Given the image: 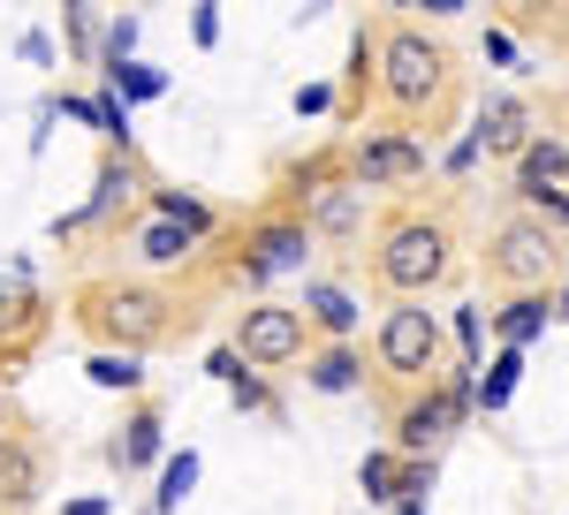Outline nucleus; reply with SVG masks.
Masks as SVG:
<instances>
[{"mask_svg":"<svg viewBox=\"0 0 569 515\" xmlns=\"http://www.w3.org/2000/svg\"><path fill=\"white\" fill-rule=\"evenodd\" d=\"M456 84H463V69H456V53H448L426 23H410V16H388V23H380V99H388V114H395L402 137H410V129L433 137V129L456 114Z\"/></svg>","mask_w":569,"mask_h":515,"instance_id":"f257e3e1","label":"nucleus"},{"mask_svg":"<svg viewBox=\"0 0 569 515\" xmlns=\"http://www.w3.org/2000/svg\"><path fill=\"white\" fill-rule=\"evenodd\" d=\"M365 273H372V289L388 303H426L456 273V220L426 213V205L380 213L372 243H365Z\"/></svg>","mask_w":569,"mask_h":515,"instance_id":"f03ea898","label":"nucleus"},{"mask_svg":"<svg viewBox=\"0 0 569 515\" xmlns=\"http://www.w3.org/2000/svg\"><path fill=\"white\" fill-rule=\"evenodd\" d=\"M77 326L91 342H114V356H144L176 326H190V311L152 281H91V289H77Z\"/></svg>","mask_w":569,"mask_h":515,"instance_id":"7ed1b4c3","label":"nucleus"},{"mask_svg":"<svg viewBox=\"0 0 569 515\" xmlns=\"http://www.w3.org/2000/svg\"><path fill=\"white\" fill-rule=\"evenodd\" d=\"M479 273H486V289H501V296H547V281L569 273V235L555 220L517 205V213L493 220V235H486V251H479Z\"/></svg>","mask_w":569,"mask_h":515,"instance_id":"20e7f679","label":"nucleus"},{"mask_svg":"<svg viewBox=\"0 0 569 515\" xmlns=\"http://www.w3.org/2000/svg\"><path fill=\"white\" fill-rule=\"evenodd\" d=\"M228 349L251 364V372H289V364H305L311 356V326L297 303H243L236 311V326H228Z\"/></svg>","mask_w":569,"mask_h":515,"instance_id":"39448f33","label":"nucleus"},{"mask_svg":"<svg viewBox=\"0 0 569 515\" xmlns=\"http://www.w3.org/2000/svg\"><path fill=\"white\" fill-rule=\"evenodd\" d=\"M372 356H380V372L395 386H433L440 380V319L426 303H388V319H380V334H372Z\"/></svg>","mask_w":569,"mask_h":515,"instance_id":"423d86ee","label":"nucleus"},{"mask_svg":"<svg viewBox=\"0 0 569 515\" xmlns=\"http://www.w3.org/2000/svg\"><path fill=\"white\" fill-rule=\"evenodd\" d=\"M463 410H471V380L456 372V380H433L418 386L402 410H395V455H410V463H433V447L448 440V432L463 425Z\"/></svg>","mask_w":569,"mask_h":515,"instance_id":"0eeeda50","label":"nucleus"},{"mask_svg":"<svg viewBox=\"0 0 569 515\" xmlns=\"http://www.w3.org/2000/svg\"><path fill=\"white\" fill-rule=\"evenodd\" d=\"M418 174H426V144L402 137V129H380V137H357L350 144L357 190H395V182H418Z\"/></svg>","mask_w":569,"mask_h":515,"instance_id":"6e6552de","label":"nucleus"},{"mask_svg":"<svg viewBox=\"0 0 569 515\" xmlns=\"http://www.w3.org/2000/svg\"><path fill=\"white\" fill-rule=\"evenodd\" d=\"M471 137H479L486 160H509V168H517V160H525L547 129H539V107H531V99L501 91V99H486V114H479V129H471Z\"/></svg>","mask_w":569,"mask_h":515,"instance_id":"1a4fd4ad","label":"nucleus"},{"mask_svg":"<svg viewBox=\"0 0 569 515\" xmlns=\"http://www.w3.org/2000/svg\"><path fill=\"white\" fill-rule=\"evenodd\" d=\"M46 493V440L39 432H0V508L8 515H31Z\"/></svg>","mask_w":569,"mask_h":515,"instance_id":"9d476101","label":"nucleus"},{"mask_svg":"<svg viewBox=\"0 0 569 515\" xmlns=\"http://www.w3.org/2000/svg\"><path fill=\"white\" fill-rule=\"evenodd\" d=\"M305 251H311V220H259V228H251L243 273L266 281V273H281V265H305Z\"/></svg>","mask_w":569,"mask_h":515,"instance_id":"9b49d317","label":"nucleus"},{"mask_svg":"<svg viewBox=\"0 0 569 515\" xmlns=\"http://www.w3.org/2000/svg\"><path fill=\"white\" fill-rule=\"evenodd\" d=\"M311 372L305 380L319 386V394H350V386H365V364H357V349H319V356H305Z\"/></svg>","mask_w":569,"mask_h":515,"instance_id":"f8f14e48","label":"nucleus"},{"mask_svg":"<svg viewBox=\"0 0 569 515\" xmlns=\"http://www.w3.org/2000/svg\"><path fill=\"white\" fill-rule=\"evenodd\" d=\"M152 455H160V410H137L130 425H122V440H114V463L122 471H144Z\"/></svg>","mask_w":569,"mask_h":515,"instance_id":"ddd939ff","label":"nucleus"},{"mask_svg":"<svg viewBox=\"0 0 569 515\" xmlns=\"http://www.w3.org/2000/svg\"><path fill=\"white\" fill-rule=\"evenodd\" d=\"M297 311H305V326H311V334H350V326H357V303L342 296V289H311V296L297 303Z\"/></svg>","mask_w":569,"mask_h":515,"instance_id":"4468645a","label":"nucleus"},{"mask_svg":"<svg viewBox=\"0 0 569 515\" xmlns=\"http://www.w3.org/2000/svg\"><path fill=\"white\" fill-rule=\"evenodd\" d=\"M190 485H198V455L182 447V455H168V471H160V493H152V508H160V515H176Z\"/></svg>","mask_w":569,"mask_h":515,"instance_id":"2eb2a0df","label":"nucleus"},{"mask_svg":"<svg viewBox=\"0 0 569 515\" xmlns=\"http://www.w3.org/2000/svg\"><path fill=\"white\" fill-rule=\"evenodd\" d=\"M539 326H547V296H517L509 311H501V342H509V349H525Z\"/></svg>","mask_w":569,"mask_h":515,"instance_id":"dca6fc26","label":"nucleus"},{"mask_svg":"<svg viewBox=\"0 0 569 515\" xmlns=\"http://www.w3.org/2000/svg\"><path fill=\"white\" fill-rule=\"evenodd\" d=\"M107 84L122 91V99H160L168 77H160V69H144V61H122V69H107Z\"/></svg>","mask_w":569,"mask_h":515,"instance_id":"f3484780","label":"nucleus"},{"mask_svg":"<svg viewBox=\"0 0 569 515\" xmlns=\"http://www.w3.org/2000/svg\"><path fill=\"white\" fill-rule=\"evenodd\" d=\"M144 258H152V265H176V258H190V228H176V220L144 228Z\"/></svg>","mask_w":569,"mask_h":515,"instance_id":"a211bd4d","label":"nucleus"},{"mask_svg":"<svg viewBox=\"0 0 569 515\" xmlns=\"http://www.w3.org/2000/svg\"><path fill=\"white\" fill-rule=\"evenodd\" d=\"M84 372H91V386H122V394H130V386L144 380V372H137V356H114V349H99Z\"/></svg>","mask_w":569,"mask_h":515,"instance_id":"6ab92c4d","label":"nucleus"},{"mask_svg":"<svg viewBox=\"0 0 569 515\" xmlns=\"http://www.w3.org/2000/svg\"><path fill=\"white\" fill-rule=\"evenodd\" d=\"M130 46H137V16H114V23H107V69H122Z\"/></svg>","mask_w":569,"mask_h":515,"instance_id":"aec40b11","label":"nucleus"},{"mask_svg":"<svg viewBox=\"0 0 569 515\" xmlns=\"http://www.w3.org/2000/svg\"><path fill=\"white\" fill-rule=\"evenodd\" d=\"M91 122L107 129L114 144H130V114H122V99H91Z\"/></svg>","mask_w":569,"mask_h":515,"instance_id":"412c9836","label":"nucleus"},{"mask_svg":"<svg viewBox=\"0 0 569 515\" xmlns=\"http://www.w3.org/2000/svg\"><path fill=\"white\" fill-rule=\"evenodd\" d=\"M228 394H236L243 410H273V394H266V386L251 380V372H236V380H228Z\"/></svg>","mask_w":569,"mask_h":515,"instance_id":"4be33fe9","label":"nucleus"},{"mask_svg":"<svg viewBox=\"0 0 569 515\" xmlns=\"http://www.w3.org/2000/svg\"><path fill=\"white\" fill-rule=\"evenodd\" d=\"M190 39H198V46L220 39V16H213V8H198V16H190Z\"/></svg>","mask_w":569,"mask_h":515,"instance_id":"5701e85b","label":"nucleus"},{"mask_svg":"<svg viewBox=\"0 0 569 515\" xmlns=\"http://www.w3.org/2000/svg\"><path fill=\"white\" fill-rule=\"evenodd\" d=\"M319 107H335V91H327V84H305V91H297V114H319Z\"/></svg>","mask_w":569,"mask_h":515,"instance_id":"b1692460","label":"nucleus"},{"mask_svg":"<svg viewBox=\"0 0 569 515\" xmlns=\"http://www.w3.org/2000/svg\"><path fill=\"white\" fill-rule=\"evenodd\" d=\"M471 160H479V137H463V144L448 152V174H471Z\"/></svg>","mask_w":569,"mask_h":515,"instance_id":"393cba45","label":"nucleus"},{"mask_svg":"<svg viewBox=\"0 0 569 515\" xmlns=\"http://www.w3.org/2000/svg\"><path fill=\"white\" fill-rule=\"evenodd\" d=\"M69 515H107V501H77V508H69Z\"/></svg>","mask_w":569,"mask_h":515,"instance_id":"a878e982","label":"nucleus"},{"mask_svg":"<svg viewBox=\"0 0 569 515\" xmlns=\"http://www.w3.org/2000/svg\"><path fill=\"white\" fill-rule=\"evenodd\" d=\"M0 432H8V394H0Z\"/></svg>","mask_w":569,"mask_h":515,"instance_id":"bb28decb","label":"nucleus"},{"mask_svg":"<svg viewBox=\"0 0 569 515\" xmlns=\"http://www.w3.org/2000/svg\"><path fill=\"white\" fill-rule=\"evenodd\" d=\"M562 122H569V107H562ZM562 144H569V129H562Z\"/></svg>","mask_w":569,"mask_h":515,"instance_id":"cd10ccee","label":"nucleus"},{"mask_svg":"<svg viewBox=\"0 0 569 515\" xmlns=\"http://www.w3.org/2000/svg\"><path fill=\"white\" fill-rule=\"evenodd\" d=\"M562 311H569V289H562Z\"/></svg>","mask_w":569,"mask_h":515,"instance_id":"c85d7f7f","label":"nucleus"}]
</instances>
